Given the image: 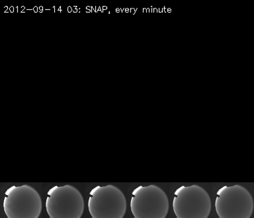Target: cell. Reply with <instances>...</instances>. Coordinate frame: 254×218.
Returning a JSON list of instances; mask_svg holds the SVG:
<instances>
[{"mask_svg": "<svg viewBox=\"0 0 254 218\" xmlns=\"http://www.w3.org/2000/svg\"><path fill=\"white\" fill-rule=\"evenodd\" d=\"M90 11H89V10H86V13H90Z\"/></svg>", "mask_w": 254, "mask_h": 218, "instance_id": "27", "label": "cell"}, {"mask_svg": "<svg viewBox=\"0 0 254 218\" xmlns=\"http://www.w3.org/2000/svg\"><path fill=\"white\" fill-rule=\"evenodd\" d=\"M159 12H160V13H162L163 8H159Z\"/></svg>", "mask_w": 254, "mask_h": 218, "instance_id": "18", "label": "cell"}, {"mask_svg": "<svg viewBox=\"0 0 254 218\" xmlns=\"http://www.w3.org/2000/svg\"><path fill=\"white\" fill-rule=\"evenodd\" d=\"M86 10H89V11H90L91 12V10H92V7H89V6H87Z\"/></svg>", "mask_w": 254, "mask_h": 218, "instance_id": "13", "label": "cell"}, {"mask_svg": "<svg viewBox=\"0 0 254 218\" xmlns=\"http://www.w3.org/2000/svg\"><path fill=\"white\" fill-rule=\"evenodd\" d=\"M143 12H144V13H147L146 8H144V9H143Z\"/></svg>", "mask_w": 254, "mask_h": 218, "instance_id": "20", "label": "cell"}, {"mask_svg": "<svg viewBox=\"0 0 254 218\" xmlns=\"http://www.w3.org/2000/svg\"><path fill=\"white\" fill-rule=\"evenodd\" d=\"M137 9H134V8H130V13H132V14L136 13Z\"/></svg>", "mask_w": 254, "mask_h": 218, "instance_id": "7", "label": "cell"}, {"mask_svg": "<svg viewBox=\"0 0 254 218\" xmlns=\"http://www.w3.org/2000/svg\"><path fill=\"white\" fill-rule=\"evenodd\" d=\"M172 207L177 218H208L212 202L204 188L192 184L180 186L175 191Z\"/></svg>", "mask_w": 254, "mask_h": 218, "instance_id": "2", "label": "cell"}, {"mask_svg": "<svg viewBox=\"0 0 254 218\" xmlns=\"http://www.w3.org/2000/svg\"><path fill=\"white\" fill-rule=\"evenodd\" d=\"M149 10H150V13H152V7H150V9H149Z\"/></svg>", "mask_w": 254, "mask_h": 218, "instance_id": "23", "label": "cell"}, {"mask_svg": "<svg viewBox=\"0 0 254 218\" xmlns=\"http://www.w3.org/2000/svg\"><path fill=\"white\" fill-rule=\"evenodd\" d=\"M214 207L219 218H250L253 213V197L240 184L224 186L216 193Z\"/></svg>", "mask_w": 254, "mask_h": 218, "instance_id": "3", "label": "cell"}, {"mask_svg": "<svg viewBox=\"0 0 254 218\" xmlns=\"http://www.w3.org/2000/svg\"><path fill=\"white\" fill-rule=\"evenodd\" d=\"M53 10H54V12H55V11H56V7H55V6H53Z\"/></svg>", "mask_w": 254, "mask_h": 218, "instance_id": "25", "label": "cell"}, {"mask_svg": "<svg viewBox=\"0 0 254 218\" xmlns=\"http://www.w3.org/2000/svg\"><path fill=\"white\" fill-rule=\"evenodd\" d=\"M14 11H15L14 7H13V6H11V7L9 8V11L11 12V13H13Z\"/></svg>", "mask_w": 254, "mask_h": 218, "instance_id": "9", "label": "cell"}, {"mask_svg": "<svg viewBox=\"0 0 254 218\" xmlns=\"http://www.w3.org/2000/svg\"><path fill=\"white\" fill-rule=\"evenodd\" d=\"M25 9V6H22L21 9V13H23V10Z\"/></svg>", "mask_w": 254, "mask_h": 218, "instance_id": "16", "label": "cell"}, {"mask_svg": "<svg viewBox=\"0 0 254 218\" xmlns=\"http://www.w3.org/2000/svg\"><path fill=\"white\" fill-rule=\"evenodd\" d=\"M15 11L16 12H18V7H16Z\"/></svg>", "mask_w": 254, "mask_h": 218, "instance_id": "26", "label": "cell"}, {"mask_svg": "<svg viewBox=\"0 0 254 218\" xmlns=\"http://www.w3.org/2000/svg\"><path fill=\"white\" fill-rule=\"evenodd\" d=\"M4 10H5V12L7 11V10H8L7 6H5V7H4Z\"/></svg>", "mask_w": 254, "mask_h": 218, "instance_id": "19", "label": "cell"}, {"mask_svg": "<svg viewBox=\"0 0 254 218\" xmlns=\"http://www.w3.org/2000/svg\"><path fill=\"white\" fill-rule=\"evenodd\" d=\"M39 9L40 13H43V12L44 11V8H43V6H40V7H39Z\"/></svg>", "mask_w": 254, "mask_h": 218, "instance_id": "10", "label": "cell"}, {"mask_svg": "<svg viewBox=\"0 0 254 218\" xmlns=\"http://www.w3.org/2000/svg\"><path fill=\"white\" fill-rule=\"evenodd\" d=\"M152 12H154V13H157V12H158V9H157V8L156 7H152Z\"/></svg>", "mask_w": 254, "mask_h": 218, "instance_id": "12", "label": "cell"}, {"mask_svg": "<svg viewBox=\"0 0 254 218\" xmlns=\"http://www.w3.org/2000/svg\"><path fill=\"white\" fill-rule=\"evenodd\" d=\"M147 12L148 13V12H150V10H149V9H147Z\"/></svg>", "mask_w": 254, "mask_h": 218, "instance_id": "28", "label": "cell"}, {"mask_svg": "<svg viewBox=\"0 0 254 218\" xmlns=\"http://www.w3.org/2000/svg\"><path fill=\"white\" fill-rule=\"evenodd\" d=\"M58 10H59V11L60 12H62V7H59V9H58Z\"/></svg>", "mask_w": 254, "mask_h": 218, "instance_id": "24", "label": "cell"}, {"mask_svg": "<svg viewBox=\"0 0 254 218\" xmlns=\"http://www.w3.org/2000/svg\"><path fill=\"white\" fill-rule=\"evenodd\" d=\"M115 11H116L117 13H120L121 9H120V8H117V9H116V10H115Z\"/></svg>", "mask_w": 254, "mask_h": 218, "instance_id": "15", "label": "cell"}, {"mask_svg": "<svg viewBox=\"0 0 254 218\" xmlns=\"http://www.w3.org/2000/svg\"><path fill=\"white\" fill-rule=\"evenodd\" d=\"M45 207L50 218H81L84 200L75 186H55L48 191Z\"/></svg>", "mask_w": 254, "mask_h": 218, "instance_id": "4", "label": "cell"}, {"mask_svg": "<svg viewBox=\"0 0 254 218\" xmlns=\"http://www.w3.org/2000/svg\"><path fill=\"white\" fill-rule=\"evenodd\" d=\"M33 11L35 13H37V12H39V9L37 7V6H35V7H33Z\"/></svg>", "mask_w": 254, "mask_h": 218, "instance_id": "8", "label": "cell"}, {"mask_svg": "<svg viewBox=\"0 0 254 218\" xmlns=\"http://www.w3.org/2000/svg\"><path fill=\"white\" fill-rule=\"evenodd\" d=\"M168 13H171V12H172V9H171L170 8H168Z\"/></svg>", "mask_w": 254, "mask_h": 218, "instance_id": "22", "label": "cell"}, {"mask_svg": "<svg viewBox=\"0 0 254 218\" xmlns=\"http://www.w3.org/2000/svg\"><path fill=\"white\" fill-rule=\"evenodd\" d=\"M71 11H72V8H71L70 6H69V7H67V12H68V13H71Z\"/></svg>", "mask_w": 254, "mask_h": 218, "instance_id": "11", "label": "cell"}, {"mask_svg": "<svg viewBox=\"0 0 254 218\" xmlns=\"http://www.w3.org/2000/svg\"><path fill=\"white\" fill-rule=\"evenodd\" d=\"M130 207L134 218H166L170 202L162 188L150 184L133 190Z\"/></svg>", "mask_w": 254, "mask_h": 218, "instance_id": "5", "label": "cell"}, {"mask_svg": "<svg viewBox=\"0 0 254 218\" xmlns=\"http://www.w3.org/2000/svg\"><path fill=\"white\" fill-rule=\"evenodd\" d=\"M77 11H78V10H77V9H73V13H77Z\"/></svg>", "mask_w": 254, "mask_h": 218, "instance_id": "21", "label": "cell"}, {"mask_svg": "<svg viewBox=\"0 0 254 218\" xmlns=\"http://www.w3.org/2000/svg\"><path fill=\"white\" fill-rule=\"evenodd\" d=\"M3 208L7 218H39L43 203L39 192L29 184L6 190Z\"/></svg>", "mask_w": 254, "mask_h": 218, "instance_id": "1", "label": "cell"}, {"mask_svg": "<svg viewBox=\"0 0 254 218\" xmlns=\"http://www.w3.org/2000/svg\"><path fill=\"white\" fill-rule=\"evenodd\" d=\"M125 11L126 13H130V9H128V8H126V9H125Z\"/></svg>", "mask_w": 254, "mask_h": 218, "instance_id": "14", "label": "cell"}, {"mask_svg": "<svg viewBox=\"0 0 254 218\" xmlns=\"http://www.w3.org/2000/svg\"><path fill=\"white\" fill-rule=\"evenodd\" d=\"M87 207L92 218H123L126 213V197L113 184L97 186L89 193Z\"/></svg>", "mask_w": 254, "mask_h": 218, "instance_id": "6", "label": "cell"}, {"mask_svg": "<svg viewBox=\"0 0 254 218\" xmlns=\"http://www.w3.org/2000/svg\"><path fill=\"white\" fill-rule=\"evenodd\" d=\"M107 7L106 6H103V11H104V10H107Z\"/></svg>", "mask_w": 254, "mask_h": 218, "instance_id": "17", "label": "cell"}]
</instances>
